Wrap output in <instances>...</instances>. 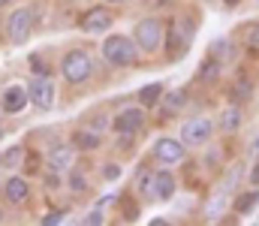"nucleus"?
Here are the masks:
<instances>
[{"mask_svg": "<svg viewBox=\"0 0 259 226\" xmlns=\"http://www.w3.org/2000/svg\"><path fill=\"white\" fill-rule=\"evenodd\" d=\"M30 103V97H27V87H18V84H12V87H6L3 91V100H0V106H3V112H9V115H15V112H21L24 106Z\"/></svg>", "mask_w": 259, "mask_h": 226, "instance_id": "obj_21", "label": "nucleus"}, {"mask_svg": "<svg viewBox=\"0 0 259 226\" xmlns=\"http://www.w3.org/2000/svg\"><path fill=\"white\" fill-rule=\"evenodd\" d=\"M178 190V178L175 172L169 169H154V178H151V190H148V199L154 202H169Z\"/></svg>", "mask_w": 259, "mask_h": 226, "instance_id": "obj_12", "label": "nucleus"}, {"mask_svg": "<svg viewBox=\"0 0 259 226\" xmlns=\"http://www.w3.org/2000/svg\"><path fill=\"white\" fill-rule=\"evenodd\" d=\"M241 46H247L250 55H259V21H250L241 33Z\"/></svg>", "mask_w": 259, "mask_h": 226, "instance_id": "obj_25", "label": "nucleus"}, {"mask_svg": "<svg viewBox=\"0 0 259 226\" xmlns=\"http://www.w3.org/2000/svg\"><path fill=\"white\" fill-rule=\"evenodd\" d=\"M27 97L39 112H49L55 106V81L49 75H33L27 81Z\"/></svg>", "mask_w": 259, "mask_h": 226, "instance_id": "obj_11", "label": "nucleus"}, {"mask_svg": "<svg viewBox=\"0 0 259 226\" xmlns=\"http://www.w3.org/2000/svg\"><path fill=\"white\" fill-rule=\"evenodd\" d=\"M145 121H148V109L142 106H124L115 118H112V130L121 136H139L145 130Z\"/></svg>", "mask_w": 259, "mask_h": 226, "instance_id": "obj_6", "label": "nucleus"}, {"mask_svg": "<svg viewBox=\"0 0 259 226\" xmlns=\"http://www.w3.org/2000/svg\"><path fill=\"white\" fill-rule=\"evenodd\" d=\"M250 154H253V157L259 160V139H253V145H250Z\"/></svg>", "mask_w": 259, "mask_h": 226, "instance_id": "obj_37", "label": "nucleus"}, {"mask_svg": "<svg viewBox=\"0 0 259 226\" xmlns=\"http://www.w3.org/2000/svg\"><path fill=\"white\" fill-rule=\"evenodd\" d=\"M6 33H9V39H12L15 46L27 42L30 33H33V9H27V6L12 9L9 18H6Z\"/></svg>", "mask_w": 259, "mask_h": 226, "instance_id": "obj_8", "label": "nucleus"}, {"mask_svg": "<svg viewBox=\"0 0 259 226\" xmlns=\"http://www.w3.org/2000/svg\"><path fill=\"white\" fill-rule=\"evenodd\" d=\"M106 64L112 67H136L139 64V46L133 36H124V33H109L100 46Z\"/></svg>", "mask_w": 259, "mask_h": 226, "instance_id": "obj_2", "label": "nucleus"}, {"mask_svg": "<svg viewBox=\"0 0 259 226\" xmlns=\"http://www.w3.org/2000/svg\"><path fill=\"white\" fill-rule=\"evenodd\" d=\"M163 94H166V84H160V81H151V84H145L139 94H136V100H139V106L142 109H157L160 106V100H163Z\"/></svg>", "mask_w": 259, "mask_h": 226, "instance_id": "obj_22", "label": "nucleus"}, {"mask_svg": "<svg viewBox=\"0 0 259 226\" xmlns=\"http://www.w3.org/2000/svg\"><path fill=\"white\" fill-rule=\"evenodd\" d=\"M3 3H9V0H0V6H3Z\"/></svg>", "mask_w": 259, "mask_h": 226, "instance_id": "obj_40", "label": "nucleus"}, {"mask_svg": "<svg viewBox=\"0 0 259 226\" xmlns=\"http://www.w3.org/2000/svg\"><path fill=\"white\" fill-rule=\"evenodd\" d=\"M253 97H256V84H253V78H250V75L241 70V73L229 81V87H226V103L247 106V103H253Z\"/></svg>", "mask_w": 259, "mask_h": 226, "instance_id": "obj_13", "label": "nucleus"}, {"mask_svg": "<svg viewBox=\"0 0 259 226\" xmlns=\"http://www.w3.org/2000/svg\"><path fill=\"white\" fill-rule=\"evenodd\" d=\"M103 220H106V217H103V208H100V205H97L94 211H88V214L81 217V223H84V226H100Z\"/></svg>", "mask_w": 259, "mask_h": 226, "instance_id": "obj_30", "label": "nucleus"}, {"mask_svg": "<svg viewBox=\"0 0 259 226\" xmlns=\"http://www.w3.org/2000/svg\"><path fill=\"white\" fill-rule=\"evenodd\" d=\"M244 121H247L244 106H238V103H226V106L220 109V115L214 118V127H217L220 136H235V133L244 127Z\"/></svg>", "mask_w": 259, "mask_h": 226, "instance_id": "obj_9", "label": "nucleus"}, {"mask_svg": "<svg viewBox=\"0 0 259 226\" xmlns=\"http://www.w3.org/2000/svg\"><path fill=\"white\" fill-rule=\"evenodd\" d=\"M250 187H259V160H253V166H247V181Z\"/></svg>", "mask_w": 259, "mask_h": 226, "instance_id": "obj_34", "label": "nucleus"}, {"mask_svg": "<svg viewBox=\"0 0 259 226\" xmlns=\"http://www.w3.org/2000/svg\"><path fill=\"white\" fill-rule=\"evenodd\" d=\"M214 121L208 118V115H193V118H187V121H181V142L187 145V148H205L208 142H211V136H214Z\"/></svg>", "mask_w": 259, "mask_h": 226, "instance_id": "obj_4", "label": "nucleus"}, {"mask_svg": "<svg viewBox=\"0 0 259 226\" xmlns=\"http://www.w3.org/2000/svg\"><path fill=\"white\" fill-rule=\"evenodd\" d=\"M247 181V163L244 160H235L229 166H223V178H220V190L226 193H238Z\"/></svg>", "mask_w": 259, "mask_h": 226, "instance_id": "obj_17", "label": "nucleus"}, {"mask_svg": "<svg viewBox=\"0 0 259 226\" xmlns=\"http://www.w3.org/2000/svg\"><path fill=\"white\" fill-rule=\"evenodd\" d=\"M103 178H106V181H118V178H121V166H118V163H106V166H103Z\"/></svg>", "mask_w": 259, "mask_h": 226, "instance_id": "obj_31", "label": "nucleus"}, {"mask_svg": "<svg viewBox=\"0 0 259 226\" xmlns=\"http://www.w3.org/2000/svg\"><path fill=\"white\" fill-rule=\"evenodd\" d=\"M256 3H259V0H256Z\"/></svg>", "mask_w": 259, "mask_h": 226, "instance_id": "obj_44", "label": "nucleus"}, {"mask_svg": "<svg viewBox=\"0 0 259 226\" xmlns=\"http://www.w3.org/2000/svg\"><path fill=\"white\" fill-rule=\"evenodd\" d=\"M220 3H223V6H226V9H235V6H238V3H241V0H220Z\"/></svg>", "mask_w": 259, "mask_h": 226, "instance_id": "obj_36", "label": "nucleus"}, {"mask_svg": "<svg viewBox=\"0 0 259 226\" xmlns=\"http://www.w3.org/2000/svg\"><path fill=\"white\" fill-rule=\"evenodd\" d=\"M205 55H211V58H217L223 67H229V64H235V61H238L241 46H238L232 36H217V39H211V42H208V52H205Z\"/></svg>", "mask_w": 259, "mask_h": 226, "instance_id": "obj_15", "label": "nucleus"}, {"mask_svg": "<svg viewBox=\"0 0 259 226\" xmlns=\"http://www.w3.org/2000/svg\"><path fill=\"white\" fill-rule=\"evenodd\" d=\"M133 39H136L139 52H145V55H157V52L163 49V39H166V24H163L157 15H148V18H142V21L136 24Z\"/></svg>", "mask_w": 259, "mask_h": 226, "instance_id": "obj_3", "label": "nucleus"}, {"mask_svg": "<svg viewBox=\"0 0 259 226\" xmlns=\"http://www.w3.org/2000/svg\"><path fill=\"white\" fill-rule=\"evenodd\" d=\"M24 154H27V148H21V145H12V148L3 154V166H6V169H18V166L24 163Z\"/></svg>", "mask_w": 259, "mask_h": 226, "instance_id": "obj_26", "label": "nucleus"}, {"mask_svg": "<svg viewBox=\"0 0 259 226\" xmlns=\"http://www.w3.org/2000/svg\"><path fill=\"white\" fill-rule=\"evenodd\" d=\"M226 73V67L217 61V58H211V55H205L202 61H199V67H196V75L193 81L199 87H214V84H220V78Z\"/></svg>", "mask_w": 259, "mask_h": 226, "instance_id": "obj_14", "label": "nucleus"}, {"mask_svg": "<svg viewBox=\"0 0 259 226\" xmlns=\"http://www.w3.org/2000/svg\"><path fill=\"white\" fill-rule=\"evenodd\" d=\"M148 223H151V226H169V220H166V217H151Z\"/></svg>", "mask_w": 259, "mask_h": 226, "instance_id": "obj_35", "label": "nucleus"}, {"mask_svg": "<svg viewBox=\"0 0 259 226\" xmlns=\"http://www.w3.org/2000/svg\"><path fill=\"white\" fill-rule=\"evenodd\" d=\"M61 73H64V78L69 84H84L94 75V61H91V55L84 49H72L61 61Z\"/></svg>", "mask_w": 259, "mask_h": 226, "instance_id": "obj_5", "label": "nucleus"}, {"mask_svg": "<svg viewBox=\"0 0 259 226\" xmlns=\"http://www.w3.org/2000/svg\"><path fill=\"white\" fill-rule=\"evenodd\" d=\"M3 193H6V199L12 202V205H21V202H27V196H30V187H27V181L24 178H9L6 181V187H3Z\"/></svg>", "mask_w": 259, "mask_h": 226, "instance_id": "obj_24", "label": "nucleus"}, {"mask_svg": "<svg viewBox=\"0 0 259 226\" xmlns=\"http://www.w3.org/2000/svg\"><path fill=\"white\" fill-rule=\"evenodd\" d=\"M72 163H75V145L69 142V145H64V142H58V145H52V151H49V169L52 172H69L72 169Z\"/></svg>", "mask_w": 259, "mask_h": 226, "instance_id": "obj_18", "label": "nucleus"}, {"mask_svg": "<svg viewBox=\"0 0 259 226\" xmlns=\"http://www.w3.org/2000/svg\"><path fill=\"white\" fill-rule=\"evenodd\" d=\"M88 127H91V130H97V133H106V130L112 127V118H109V115H94Z\"/></svg>", "mask_w": 259, "mask_h": 226, "instance_id": "obj_29", "label": "nucleus"}, {"mask_svg": "<svg viewBox=\"0 0 259 226\" xmlns=\"http://www.w3.org/2000/svg\"><path fill=\"white\" fill-rule=\"evenodd\" d=\"M112 24H115V15H112L106 6H91V9L78 18V27H81V33H88V36H100V33H106Z\"/></svg>", "mask_w": 259, "mask_h": 226, "instance_id": "obj_10", "label": "nucleus"}, {"mask_svg": "<svg viewBox=\"0 0 259 226\" xmlns=\"http://www.w3.org/2000/svg\"><path fill=\"white\" fill-rule=\"evenodd\" d=\"M0 220H3V214H0Z\"/></svg>", "mask_w": 259, "mask_h": 226, "instance_id": "obj_41", "label": "nucleus"}, {"mask_svg": "<svg viewBox=\"0 0 259 226\" xmlns=\"http://www.w3.org/2000/svg\"><path fill=\"white\" fill-rule=\"evenodd\" d=\"M118 202H121V211H124V220H130V223H133V220H139V205H136L133 199H118Z\"/></svg>", "mask_w": 259, "mask_h": 226, "instance_id": "obj_28", "label": "nucleus"}, {"mask_svg": "<svg viewBox=\"0 0 259 226\" xmlns=\"http://www.w3.org/2000/svg\"><path fill=\"white\" fill-rule=\"evenodd\" d=\"M154 160L163 163V166H178L187 160V145L181 142V136H160L154 142Z\"/></svg>", "mask_w": 259, "mask_h": 226, "instance_id": "obj_7", "label": "nucleus"}, {"mask_svg": "<svg viewBox=\"0 0 259 226\" xmlns=\"http://www.w3.org/2000/svg\"><path fill=\"white\" fill-rule=\"evenodd\" d=\"M75 3H81V0H75Z\"/></svg>", "mask_w": 259, "mask_h": 226, "instance_id": "obj_42", "label": "nucleus"}, {"mask_svg": "<svg viewBox=\"0 0 259 226\" xmlns=\"http://www.w3.org/2000/svg\"><path fill=\"white\" fill-rule=\"evenodd\" d=\"M69 187L75 193H88V178H84L81 169H69Z\"/></svg>", "mask_w": 259, "mask_h": 226, "instance_id": "obj_27", "label": "nucleus"}, {"mask_svg": "<svg viewBox=\"0 0 259 226\" xmlns=\"http://www.w3.org/2000/svg\"><path fill=\"white\" fill-rule=\"evenodd\" d=\"M6 136V124H3V118H0V139Z\"/></svg>", "mask_w": 259, "mask_h": 226, "instance_id": "obj_38", "label": "nucleus"}, {"mask_svg": "<svg viewBox=\"0 0 259 226\" xmlns=\"http://www.w3.org/2000/svg\"><path fill=\"white\" fill-rule=\"evenodd\" d=\"M196 30H199V18H193L190 12H181V15H175V18L169 21L166 39H163V49H166V61H169V64H178L181 58L190 55Z\"/></svg>", "mask_w": 259, "mask_h": 226, "instance_id": "obj_1", "label": "nucleus"}, {"mask_svg": "<svg viewBox=\"0 0 259 226\" xmlns=\"http://www.w3.org/2000/svg\"><path fill=\"white\" fill-rule=\"evenodd\" d=\"M259 205V187H250V184H244L238 193H232V211L238 214V217H244V214H253Z\"/></svg>", "mask_w": 259, "mask_h": 226, "instance_id": "obj_19", "label": "nucleus"}, {"mask_svg": "<svg viewBox=\"0 0 259 226\" xmlns=\"http://www.w3.org/2000/svg\"><path fill=\"white\" fill-rule=\"evenodd\" d=\"M64 217H66L64 211H49L39 223H42V226H58V223H64Z\"/></svg>", "mask_w": 259, "mask_h": 226, "instance_id": "obj_33", "label": "nucleus"}, {"mask_svg": "<svg viewBox=\"0 0 259 226\" xmlns=\"http://www.w3.org/2000/svg\"><path fill=\"white\" fill-rule=\"evenodd\" d=\"M24 169H27V172H39V154H36V151L24 154Z\"/></svg>", "mask_w": 259, "mask_h": 226, "instance_id": "obj_32", "label": "nucleus"}, {"mask_svg": "<svg viewBox=\"0 0 259 226\" xmlns=\"http://www.w3.org/2000/svg\"><path fill=\"white\" fill-rule=\"evenodd\" d=\"M106 3H130V0H106Z\"/></svg>", "mask_w": 259, "mask_h": 226, "instance_id": "obj_39", "label": "nucleus"}, {"mask_svg": "<svg viewBox=\"0 0 259 226\" xmlns=\"http://www.w3.org/2000/svg\"><path fill=\"white\" fill-rule=\"evenodd\" d=\"M226 211H232V193L217 190V193H211V199H208L202 217H205V223H220V220L226 217Z\"/></svg>", "mask_w": 259, "mask_h": 226, "instance_id": "obj_16", "label": "nucleus"}, {"mask_svg": "<svg viewBox=\"0 0 259 226\" xmlns=\"http://www.w3.org/2000/svg\"><path fill=\"white\" fill-rule=\"evenodd\" d=\"M72 145H75V151H97L103 145V133H97V130H91V127L75 130V133H72Z\"/></svg>", "mask_w": 259, "mask_h": 226, "instance_id": "obj_23", "label": "nucleus"}, {"mask_svg": "<svg viewBox=\"0 0 259 226\" xmlns=\"http://www.w3.org/2000/svg\"><path fill=\"white\" fill-rule=\"evenodd\" d=\"M160 106H163L166 115H181V112L190 106V91H187V87H172V91L163 94Z\"/></svg>", "mask_w": 259, "mask_h": 226, "instance_id": "obj_20", "label": "nucleus"}, {"mask_svg": "<svg viewBox=\"0 0 259 226\" xmlns=\"http://www.w3.org/2000/svg\"><path fill=\"white\" fill-rule=\"evenodd\" d=\"M256 223H259V217H256Z\"/></svg>", "mask_w": 259, "mask_h": 226, "instance_id": "obj_43", "label": "nucleus"}]
</instances>
